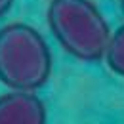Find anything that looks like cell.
Listing matches in <instances>:
<instances>
[{
	"instance_id": "1",
	"label": "cell",
	"mask_w": 124,
	"mask_h": 124,
	"mask_svg": "<svg viewBox=\"0 0 124 124\" xmlns=\"http://www.w3.org/2000/svg\"><path fill=\"white\" fill-rule=\"evenodd\" d=\"M54 57L46 38L27 23L0 29V82L16 92H36L52 77Z\"/></svg>"
},
{
	"instance_id": "4",
	"label": "cell",
	"mask_w": 124,
	"mask_h": 124,
	"mask_svg": "<svg viewBox=\"0 0 124 124\" xmlns=\"http://www.w3.org/2000/svg\"><path fill=\"white\" fill-rule=\"evenodd\" d=\"M103 59L107 61V67L115 75L124 78V25L111 34Z\"/></svg>"
},
{
	"instance_id": "5",
	"label": "cell",
	"mask_w": 124,
	"mask_h": 124,
	"mask_svg": "<svg viewBox=\"0 0 124 124\" xmlns=\"http://www.w3.org/2000/svg\"><path fill=\"white\" fill-rule=\"evenodd\" d=\"M12 6H14V0H0V17L6 16Z\"/></svg>"
},
{
	"instance_id": "6",
	"label": "cell",
	"mask_w": 124,
	"mask_h": 124,
	"mask_svg": "<svg viewBox=\"0 0 124 124\" xmlns=\"http://www.w3.org/2000/svg\"><path fill=\"white\" fill-rule=\"evenodd\" d=\"M120 10H122V14H124V0H120Z\"/></svg>"
},
{
	"instance_id": "3",
	"label": "cell",
	"mask_w": 124,
	"mask_h": 124,
	"mask_svg": "<svg viewBox=\"0 0 124 124\" xmlns=\"http://www.w3.org/2000/svg\"><path fill=\"white\" fill-rule=\"evenodd\" d=\"M44 101L34 92H12L0 95V124H46Z\"/></svg>"
},
{
	"instance_id": "2",
	"label": "cell",
	"mask_w": 124,
	"mask_h": 124,
	"mask_svg": "<svg viewBox=\"0 0 124 124\" xmlns=\"http://www.w3.org/2000/svg\"><path fill=\"white\" fill-rule=\"evenodd\" d=\"M48 25L59 46L78 61H101L111 27L92 0H50Z\"/></svg>"
}]
</instances>
